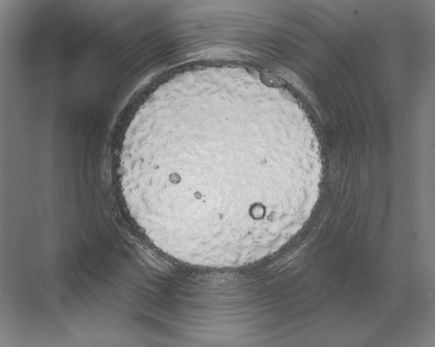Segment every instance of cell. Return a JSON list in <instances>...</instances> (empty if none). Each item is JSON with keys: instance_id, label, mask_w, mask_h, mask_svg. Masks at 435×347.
<instances>
[{"instance_id": "cell-1", "label": "cell", "mask_w": 435, "mask_h": 347, "mask_svg": "<svg viewBox=\"0 0 435 347\" xmlns=\"http://www.w3.org/2000/svg\"><path fill=\"white\" fill-rule=\"evenodd\" d=\"M251 113L234 98L169 96L151 103L123 142L126 206L171 257L239 267L275 252L304 222L321 165L259 146Z\"/></svg>"}]
</instances>
